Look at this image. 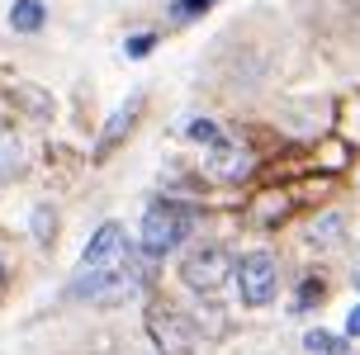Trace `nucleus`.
I'll use <instances>...</instances> for the list:
<instances>
[{"mask_svg":"<svg viewBox=\"0 0 360 355\" xmlns=\"http://www.w3.org/2000/svg\"><path fill=\"white\" fill-rule=\"evenodd\" d=\"M190 223H195V209H190V204L157 199V204L143 213V256L147 261H162L166 251H176L180 242H185Z\"/></svg>","mask_w":360,"mask_h":355,"instance_id":"obj_1","label":"nucleus"},{"mask_svg":"<svg viewBox=\"0 0 360 355\" xmlns=\"http://www.w3.org/2000/svg\"><path fill=\"white\" fill-rule=\"evenodd\" d=\"M233 284H237V299L247 308H266L280 294V266L270 251H247L242 261L233 266Z\"/></svg>","mask_w":360,"mask_h":355,"instance_id":"obj_2","label":"nucleus"},{"mask_svg":"<svg viewBox=\"0 0 360 355\" xmlns=\"http://www.w3.org/2000/svg\"><path fill=\"white\" fill-rule=\"evenodd\" d=\"M233 266L237 261L223 247H195L180 261V280H185V289H195V294H218L228 284V275H233Z\"/></svg>","mask_w":360,"mask_h":355,"instance_id":"obj_3","label":"nucleus"},{"mask_svg":"<svg viewBox=\"0 0 360 355\" xmlns=\"http://www.w3.org/2000/svg\"><path fill=\"white\" fill-rule=\"evenodd\" d=\"M152 341L162 346V355H195V346H199V327L185 318V313L152 308Z\"/></svg>","mask_w":360,"mask_h":355,"instance_id":"obj_4","label":"nucleus"},{"mask_svg":"<svg viewBox=\"0 0 360 355\" xmlns=\"http://www.w3.org/2000/svg\"><path fill=\"white\" fill-rule=\"evenodd\" d=\"M128 251V237H124V228L119 223H105V228L95 232L86 242V251H81V266H76V275H86V270H105V266H114L119 256Z\"/></svg>","mask_w":360,"mask_h":355,"instance_id":"obj_5","label":"nucleus"},{"mask_svg":"<svg viewBox=\"0 0 360 355\" xmlns=\"http://www.w3.org/2000/svg\"><path fill=\"white\" fill-rule=\"evenodd\" d=\"M138 119H143V95H133L128 105H119L114 114H109V124L100 128V142H95V161H105L109 152H114V147L138 128Z\"/></svg>","mask_w":360,"mask_h":355,"instance_id":"obj_6","label":"nucleus"},{"mask_svg":"<svg viewBox=\"0 0 360 355\" xmlns=\"http://www.w3.org/2000/svg\"><path fill=\"white\" fill-rule=\"evenodd\" d=\"M204 171H209L214 180H247L252 176V152H247L242 142H223L218 152H209Z\"/></svg>","mask_w":360,"mask_h":355,"instance_id":"obj_7","label":"nucleus"},{"mask_svg":"<svg viewBox=\"0 0 360 355\" xmlns=\"http://www.w3.org/2000/svg\"><path fill=\"white\" fill-rule=\"evenodd\" d=\"M294 209V199H289V190H280V185H261L256 190V199L247 204V218L252 223H285V213Z\"/></svg>","mask_w":360,"mask_h":355,"instance_id":"obj_8","label":"nucleus"},{"mask_svg":"<svg viewBox=\"0 0 360 355\" xmlns=\"http://www.w3.org/2000/svg\"><path fill=\"white\" fill-rule=\"evenodd\" d=\"M43 24H48L43 0H15V5H10V29H15V34H38Z\"/></svg>","mask_w":360,"mask_h":355,"instance_id":"obj_9","label":"nucleus"},{"mask_svg":"<svg viewBox=\"0 0 360 355\" xmlns=\"http://www.w3.org/2000/svg\"><path fill=\"white\" fill-rule=\"evenodd\" d=\"M304 351H308V355H351V341L337 337V332L313 327V332H304Z\"/></svg>","mask_w":360,"mask_h":355,"instance_id":"obj_10","label":"nucleus"},{"mask_svg":"<svg viewBox=\"0 0 360 355\" xmlns=\"http://www.w3.org/2000/svg\"><path fill=\"white\" fill-rule=\"evenodd\" d=\"M190 142H199L204 152H218L228 138H223V128H218L214 119H195V124H190Z\"/></svg>","mask_w":360,"mask_h":355,"instance_id":"obj_11","label":"nucleus"},{"mask_svg":"<svg viewBox=\"0 0 360 355\" xmlns=\"http://www.w3.org/2000/svg\"><path fill=\"white\" fill-rule=\"evenodd\" d=\"M323 299H327V284H323V280H304V289H299L294 308H299V313H308L313 303H323Z\"/></svg>","mask_w":360,"mask_h":355,"instance_id":"obj_12","label":"nucleus"},{"mask_svg":"<svg viewBox=\"0 0 360 355\" xmlns=\"http://www.w3.org/2000/svg\"><path fill=\"white\" fill-rule=\"evenodd\" d=\"M209 5H218V0H176V5H171V15H176V19H199Z\"/></svg>","mask_w":360,"mask_h":355,"instance_id":"obj_13","label":"nucleus"},{"mask_svg":"<svg viewBox=\"0 0 360 355\" xmlns=\"http://www.w3.org/2000/svg\"><path fill=\"white\" fill-rule=\"evenodd\" d=\"M124 48H128V57H147L152 48H157V34H133Z\"/></svg>","mask_w":360,"mask_h":355,"instance_id":"obj_14","label":"nucleus"},{"mask_svg":"<svg viewBox=\"0 0 360 355\" xmlns=\"http://www.w3.org/2000/svg\"><path fill=\"white\" fill-rule=\"evenodd\" d=\"M15 166H19V147L10 138H0V176H10Z\"/></svg>","mask_w":360,"mask_h":355,"instance_id":"obj_15","label":"nucleus"},{"mask_svg":"<svg viewBox=\"0 0 360 355\" xmlns=\"http://www.w3.org/2000/svg\"><path fill=\"white\" fill-rule=\"evenodd\" d=\"M342 337H346V341H356V337H360V303L351 308V313H346V332H342Z\"/></svg>","mask_w":360,"mask_h":355,"instance_id":"obj_16","label":"nucleus"},{"mask_svg":"<svg viewBox=\"0 0 360 355\" xmlns=\"http://www.w3.org/2000/svg\"><path fill=\"white\" fill-rule=\"evenodd\" d=\"M0 119H5V100H0Z\"/></svg>","mask_w":360,"mask_h":355,"instance_id":"obj_17","label":"nucleus"},{"mask_svg":"<svg viewBox=\"0 0 360 355\" xmlns=\"http://www.w3.org/2000/svg\"><path fill=\"white\" fill-rule=\"evenodd\" d=\"M0 289H5V270H0Z\"/></svg>","mask_w":360,"mask_h":355,"instance_id":"obj_18","label":"nucleus"},{"mask_svg":"<svg viewBox=\"0 0 360 355\" xmlns=\"http://www.w3.org/2000/svg\"><path fill=\"white\" fill-rule=\"evenodd\" d=\"M356 289H360V270H356Z\"/></svg>","mask_w":360,"mask_h":355,"instance_id":"obj_19","label":"nucleus"}]
</instances>
